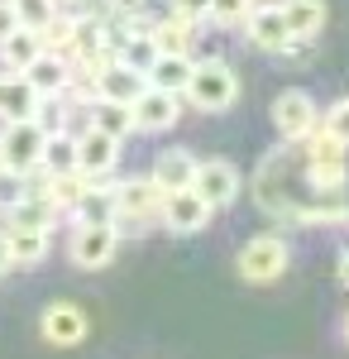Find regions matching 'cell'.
<instances>
[{
  "label": "cell",
  "instance_id": "ba28073f",
  "mask_svg": "<svg viewBox=\"0 0 349 359\" xmlns=\"http://www.w3.org/2000/svg\"><path fill=\"white\" fill-rule=\"evenodd\" d=\"M191 187H196V196H201L211 211H225V206H235L244 177L230 158H206V163L196 168V182H191Z\"/></svg>",
  "mask_w": 349,
  "mask_h": 359
},
{
  "label": "cell",
  "instance_id": "5bb4252c",
  "mask_svg": "<svg viewBox=\"0 0 349 359\" xmlns=\"http://www.w3.org/2000/svg\"><path fill=\"white\" fill-rule=\"evenodd\" d=\"M43 106V96L25 82V77H0V125H20V120H34Z\"/></svg>",
  "mask_w": 349,
  "mask_h": 359
},
{
  "label": "cell",
  "instance_id": "603a6c76",
  "mask_svg": "<svg viewBox=\"0 0 349 359\" xmlns=\"http://www.w3.org/2000/svg\"><path fill=\"white\" fill-rule=\"evenodd\" d=\"M120 62H125V67H135V72H144V77H149V67H153V62H158V43H153V34H130V39H125V43H120Z\"/></svg>",
  "mask_w": 349,
  "mask_h": 359
},
{
  "label": "cell",
  "instance_id": "277c9868",
  "mask_svg": "<svg viewBox=\"0 0 349 359\" xmlns=\"http://www.w3.org/2000/svg\"><path fill=\"white\" fill-rule=\"evenodd\" d=\"M43 144H48V130H43L39 120L5 125V130H0V168H5V172L29 177L34 168L43 163Z\"/></svg>",
  "mask_w": 349,
  "mask_h": 359
},
{
  "label": "cell",
  "instance_id": "30bf717a",
  "mask_svg": "<svg viewBox=\"0 0 349 359\" xmlns=\"http://www.w3.org/2000/svg\"><path fill=\"white\" fill-rule=\"evenodd\" d=\"M244 34L259 53H287V43H292V29H287L278 5H254L249 20H244Z\"/></svg>",
  "mask_w": 349,
  "mask_h": 359
},
{
  "label": "cell",
  "instance_id": "cb8c5ba5",
  "mask_svg": "<svg viewBox=\"0 0 349 359\" xmlns=\"http://www.w3.org/2000/svg\"><path fill=\"white\" fill-rule=\"evenodd\" d=\"M39 168H48V172H77V135H48Z\"/></svg>",
  "mask_w": 349,
  "mask_h": 359
},
{
  "label": "cell",
  "instance_id": "8fae6325",
  "mask_svg": "<svg viewBox=\"0 0 349 359\" xmlns=\"http://www.w3.org/2000/svg\"><path fill=\"white\" fill-rule=\"evenodd\" d=\"M115 163H120V139L101 135L96 125L81 130L77 135V172H86V177H110Z\"/></svg>",
  "mask_w": 349,
  "mask_h": 359
},
{
  "label": "cell",
  "instance_id": "4316f807",
  "mask_svg": "<svg viewBox=\"0 0 349 359\" xmlns=\"http://www.w3.org/2000/svg\"><path fill=\"white\" fill-rule=\"evenodd\" d=\"M321 130H325V135H335L340 144H349V96H340L335 106H325Z\"/></svg>",
  "mask_w": 349,
  "mask_h": 359
},
{
  "label": "cell",
  "instance_id": "e575fe53",
  "mask_svg": "<svg viewBox=\"0 0 349 359\" xmlns=\"http://www.w3.org/2000/svg\"><path fill=\"white\" fill-rule=\"evenodd\" d=\"M345 340H349V311H345Z\"/></svg>",
  "mask_w": 349,
  "mask_h": 359
},
{
  "label": "cell",
  "instance_id": "484cf974",
  "mask_svg": "<svg viewBox=\"0 0 349 359\" xmlns=\"http://www.w3.org/2000/svg\"><path fill=\"white\" fill-rule=\"evenodd\" d=\"M10 5H15V15H20V25L34 29V34H39V29H43V25L57 15L53 0H10Z\"/></svg>",
  "mask_w": 349,
  "mask_h": 359
},
{
  "label": "cell",
  "instance_id": "f546056e",
  "mask_svg": "<svg viewBox=\"0 0 349 359\" xmlns=\"http://www.w3.org/2000/svg\"><path fill=\"white\" fill-rule=\"evenodd\" d=\"M172 15H182V20H206L211 15V0H172Z\"/></svg>",
  "mask_w": 349,
  "mask_h": 359
},
{
  "label": "cell",
  "instance_id": "4fadbf2b",
  "mask_svg": "<svg viewBox=\"0 0 349 359\" xmlns=\"http://www.w3.org/2000/svg\"><path fill=\"white\" fill-rule=\"evenodd\" d=\"M196 168H201V158L191 149H163L158 158H153V182H158L163 192H187L191 182H196Z\"/></svg>",
  "mask_w": 349,
  "mask_h": 359
},
{
  "label": "cell",
  "instance_id": "f1b7e54d",
  "mask_svg": "<svg viewBox=\"0 0 349 359\" xmlns=\"http://www.w3.org/2000/svg\"><path fill=\"white\" fill-rule=\"evenodd\" d=\"M25 192H29L25 177H20V172H5V168H0V211H10V206H15V201H20Z\"/></svg>",
  "mask_w": 349,
  "mask_h": 359
},
{
  "label": "cell",
  "instance_id": "ac0fdd59",
  "mask_svg": "<svg viewBox=\"0 0 349 359\" xmlns=\"http://www.w3.org/2000/svg\"><path fill=\"white\" fill-rule=\"evenodd\" d=\"M34 57H43V43H39V34L34 29H15L10 39H0V77H20Z\"/></svg>",
  "mask_w": 349,
  "mask_h": 359
},
{
  "label": "cell",
  "instance_id": "6da1fadb",
  "mask_svg": "<svg viewBox=\"0 0 349 359\" xmlns=\"http://www.w3.org/2000/svg\"><path fill=\"white\" fill-rule=\"evenodd\" d=\"M182 96H187L201 115H220V111H230V106L240 101V77H235L230 62L206 57V62H191V77H187V91H182Z\"/></svg>",
  "mask_w": 349,
  "mask_h": 359
},
{
  "label": "cell",
  "instance_id": "7402d4cb",
  "mask_svg": "<svg viewBox=\"0 0 349 359\" xmlns=\"http://www.w3.org/2000/svg\"><path fill=\"white\" fill-rule=\"evenodd\" d=\"M91 125L110 139H130L135 135V111H130L125 101H96V106H91Z\"/></svg>",
  "mask_w": 349,
  "mask_h": 359
},
{
  "label": "cell",
  "instance_id": "4dcf8cb0",
  "mask_svg": "<svg viewBox=\"0 0 349 359\" xmlns=\"http://www.w3.org/2000/svg\"><path fill=\"white\" fill-rule=\"evenodd\" d=\"M15 29H25V25H20V15H15V5H10V0H0V39H10Z\"/></svg>",
  "mask_w": 349,
  "mask_h": 359
},
{
  "label": "cell",
  "instance_id": "5b68a950",
  "mask_svg": "<svg viewBox=\"0 0 349 359\" xmlns=\"http://www.w3.org/2000/svg\"><path fill=\"white\" fill-rule=\"evenodd\" d=\"M115 249H120V230L110 221H91V225H77L72 230V240H67V259L86 269V273H96V269H106L110 259H115Z\"/></svg>",
  "mask_w": 349,
  "mask_h": 359
},
{
  "label": "cell",
  "instance_id": "7c38bea8",
  "mask_svg": "<svg viewBox=\"0 0 349 359\" xmlns=\"http://www.w3.org/2000/svg\"><path fill=\"white\" fill-rule=\"evenodd\" d=\"M130 111H135V130H139V135H163V130H172V125H177L182 106H177V96L144 86V91H139V101L130 106Z\"/></svg>",
  "mask_w": 349,
  "mask_h": 359
},
{
  "label": "cell",
  "instance_id": "d4e9b609",
  "mask_svg": "<svg viewBox=\"0 0 349 359\" xmlns=\"http://www.w3.org/2000/svg\"><path fill=\"white\" fill-rule=\"evenodd\" d=\"M311 192H345L349 182V163H301Z\"/></svg>",
  "mask_w": 349,
  "mask_h": 359
},
{
  "label": "cell",
  "instance_id": "9c48e42d",
  "mask_svg": "<svg viewBox=\"0 0 349 359\" xmlns=\"http://www.w3.org/2000/svg\"><path fill=\"white\" fill-rule=\"evenodd\" d=\"M211 216L215 211L196 196V187H187V192H167L158 225H167V235H201V230L211 225Z\"/></svg>",
  "mask_w": 349,
  "mask_h": 359
},
{
  "label": "cell",
  "instance_id": "44dd1931",
  "mask_svg": "<svg viewBox=\"0 0 349 359\" xmlns=\"http://www.w3.org/2000/svg\"><path fill=\"white\" fill-rule=\"evenodd\" d=\"M187 77H191V57H158V62L149 67V77H144V82L153 86V91L182 96V91H187Z\"/></svg>",
  "mask_w": 349,
  "mask_h": 359
},
{
  "label": "cell",
  "instance_id": "9a60e30c",
  "mask_svg": "<svg viewBox=\"0 0 349 359\" xmlns=\"http://www.w3.org/2000/svg\"><path fill=\"white\" fill-rule=\"evenodd\" d=\"M20 77H25V82L34 86V91H39L43 101H57V96L67 91V82H72V67H67L62 57L43 53V57H34V62H29V67L20 72Z\"/></svg>",
  "mask_w": 349,
  "mask_h": 359
},
{
  "label": "cell",
  "instance_id": "e0dca14e",
  "mask_svg": "<svg viewBox=\"0 0 349 359\" xmlns=\"http://www.w3.org/2000/svg\"><path fill=\"white\" fill-rule=\"evenodd\" d=\"M5 249H10V264L34 269V264L48 259V230H39V225H10L5 230Z\"/></svg>",
  "mask_w": 349,
  "mask_h": 359
},
{
  "label": "cell",
  "instance_id": "d6986e66",
  "mask_svg": "<svg viewBox=\"0 0 349 359\" xmlns=\"http://www.w3.org/2000/svg\"><path fill=\"white\" fill-rule=\"evenodd\" d=\"M278 10H282L287 29H292V39H301V43H306V39H316V34L325 29V15H330V10H325V0H282Z\"/></svg>",
  "mask_w": 349,
  "mask_h": 359
},
{
  "label": "cell",
  "instance_id": "1f68e13d",
  "mask_svg": "<svg viewBox=\"0 0 349 359\" xmlns=\"http://www.w3.org/2000/svg\"><path fill=\"white\" fill-rule=\"evenodd\" d=\"M335 278H340V287H349V249H340V259H335Z\"/></svg>",
  "mask_w": 349,
  "mask_h": 359
},
{
  "label": "cell",
  "instance_id": "ffe728a7",
  "mask_svg": "<svg viewBox=\"0 0 349 359\" xmlns=\"http://www.w3.org/2000/svg\"><path fill=\"white\" fill-rule=\"evenodd\" d=\"M149 34H153V43H158L163 57H187V53H191V39H196L191 20H182V15H167V20H158Z\"/></svg>",
  "mask_w": 349,
  "mask_h": 359
},
{
  "label": "cell",
  "instance_id": "d6a6232c",
  "mask_svg": "<svg viewBox=\"0 0 349 359\" xmlns=\"http://www.w3.org/2000/svg\"><path fill=\"white\" fill-rule=\"evenodd\" d=\"M10 269V249H5V235H0V273Z\"/></svg>",
  "mask_w": 349,
  "mask_h": 359
},
{
  "label": "cell",
  "instance_id": "2e32d148",
  "mask_svg": "<svg viewBox=\"0 0 349 359\" xmlns=\"http://www.w3.org/2000/svg\"><path fill=\"white\" fill-rule=\"evenodd\" d=\"M144 86H149V82H144V72L125 67V62L115 57V62H110L106 72L96 77V101H125V106H135Z\"/></svg>",
  "mask_w": 349,
  "mask_h": 359
},
{
  "label": "cell",
  "instance_id": "3957f363",
  "mask_svg": "<svg viewBox=\"0 0 349 359\" xmlns=\"http://www.w3.org/2000/svg\"><path fill=\"white\" fill-rule=\"evenodd\" d=\"M287 269H292V249L282 235H254V240H244L240 259H235V273L244 283H259V287L278 283Z\"/></svg>",
  "mask_w": 349,
  "mask_h": 359
},
{
  "label": "cell",
  "instance_id": "836d02e7",
  "mask_svg": "<svg viewBox=\"0 0 349 359\" xmlns=\"http://www.w3.org/2000/svg\"><path fill=\"white\" fill-rule=\"evenodd\" d=\"M53 5H57V10H62V5H77V0H53Z\"/></svg>",
  "mask_w": 349,
  "mask_h": 359
},
{
  "label": "cell",
  "instance_id": "7a4b0ae2",
  "mask_svg": "<svg viewBox=\"0 0 349 359\" xmlns=\"http://www.w3.org/2000/svg\"><path fill=\"white\" fill-rule=\"evenodd\" d=\"M163 201H167V192L153 182V172L125 177V182H115V216H110V225L115 230H125V225L149 230V225L163 221Z\"/></svg>",
  "mask_w": 349,
  "mask_h": 359
},
{
  "label": "cell",
  "instance_id": "83f0119b",
  "mask_svg": "<svg viewBox=\"0 0 349 359\" xmlns=\"http://www.w3.org/2000/svg\"><path fill=\"white\" fill-rule=\"evenodd\" d=\"M249 10H254V0H211V15L206 20H215V25H244Z\"/></svg>",
  "mask_w": 349,
  "mask_h": 359
},
{
  "label": "cell",
  "instance_id": "52a82bcc",
  "mask_svg": "<svg viewBox=\"0 0 349 359\" xmlns=\"http://www.w3.org/2000/svg\"><path fill=\"white\" fill-rule=\"evenodd\" d=\"M86 311L77 302H48L39 311V335L53 345V350H77L81 340H86Z\"/></svg>",
  "mask_w": 349,
  "mask_h": 359
},
{
  "label": "cell",
  "instance_id": "8992f818",
  "mask_svg": "<svg viewBox=\"0 0 349 359\" xmlns=\"http://www.w3.org/2000/svg\"><path fill=\"white\" fill-rule=\"evenodd\" d=\"M316 125H321V111H316L311 91H301V86H292V91H278V101H273V130L287 139V144L306 139Z\"/></svg>",
  "mask_w": 349,
  "mask_h": 359
}]
</instances>
